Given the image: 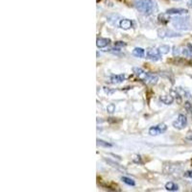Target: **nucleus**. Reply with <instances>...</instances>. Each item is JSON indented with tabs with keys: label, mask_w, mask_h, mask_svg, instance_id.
Wrapping results in <instances>:
<instances>
[{
	"label": "nucleus",
	"mask_w": 192,
	"mask_h": 192,
	"mask_svg": "<svg viewBox=\"0 0 192 192\" xmlns=\"http://www.w3.org/2000/svg\"><path fill=\"white\" fill-rule=\"evenodd\" d=\"M132 70H134L135 74L138 76L140 80H142L145 84L156 85L158 83V80H159L158 75L146 72L145 70L142 69V68H139V67H134L132 68Z\"/></svg>",
	"instance_id": "obj_1"
},
{
	"label": "nucleus",
	"mask_w": 192,
	"mask_h": 192,
	"mask_svg": "<svg viewBox=\"0 0 192 192\" xmlns=\"http://www.w3.org/2000/svg\"><path fill=\"white\" fill-rule=\"evenodd\" d=\"M135 9L145 16H149L154 11V2L152 0H135L134 2Z\"/></svg>",
	"instance_id": "obj_2"
},
{
	"label": "nucleus",
	"mask_w": 192,
	"mask_h": 192,
	"mask_svg": "<svg viewBox=\"0 0 192 192\" xmlns=\"http://www.w3.org/2000/svg\"><path fill=\"white\" fill-rule=\"evenodd\" d=\"M161 53L159 52V50L157 48H149L146 52V56L149 59V60L153 61V62H157L159 61L161 59Z\"/></svg>",
	"instance_id": "obj_3"
},
{
	"label": "nucleus",
	"mask_w": 192,
	"mask_h": 192,
	"mask_svg": "<svg viewBox=\"0 0 192 192\" xmlns=\"http://www.w3.org/2000/svg\"><path fill=\"white\" fill-rule=\"evenodd\" d=\"M186 125H187V119H186V116L184 115V114H179L177 119L173 122V127L178 130L184 129Z\"/></svg>",
	"instance_id": "obj_4"
},
{
	"label": "nucleus",
	"mask_w": 192,
	"mask_h": 192,
	"mask_svg": "<svg viewBox=\"0 0 192 192\" xmlns=\"http://www.w3.org/2000/svg\"><path fill=\"white\" fill-rule=\"evenodd\" d=\"M159 38H172V36H181V34L175 33L173 31L168 30H159Z\"/></svg>",
	"instance_id": "obj_5"
},
{
	"label": "nucleus",
	"mask_w": 192,
	"mask_h": 192,
	"mask_svg": "<svg viewBox=\"0 0 192 192\" xmlns=\"http://www.w3.org/2000/svg\"><path fill=\"white\" fill-rule=\"evenodd\" d=\"M125 79H126L125 74H118V75H112L109 81H111V83L112 84H119V83H122Z\"/></svg>",
	"instance_id": "obj_6"
},
{
	"label": "nucleus",
	"mask_w": 192,
	"mask_h": 192,
	"mask_svg": "<svg viewBox=\"0 0 192 192\" xmlns=\"http://www.w3.org/2000/svg\"><path fill=\"white\" fill-rule=\"evenodd\" d=\"M167 15H186L187 13V10L185 9H169V10L166 11Z\"/></svg>",
	"instance_id": "obj_7"
},
{
	"label": "nucleus",
	"mask_w": 192,
	"mask_h": 192,
	"mask_svg": "<svg viewBox=\"0 0 192 192\" xmlns=\"http://www.w3.org/2000/svg\"><path fill=\"white\" fill-rule=\"evenodd\" d=\"M132 22L130 19H127V18H124V19H121L119 22V27L121 29H124V30H128L132 28Z\"/></svg>",
	"instance_id": "obj_8"
},
{
	"label": "nucleus",
	"mask_w": 192,
	"mask_h": 192,
	"mask_svg": "<svg viewBox=\"0 0 192 192\" xmlns=\"http://www.w3.org/2000/svg\"><path fill=\"white\" fill-rule=\"evenodd\" d=\"M109 42H111V40H109V39L100 38V39H97V42H96V45H97L98 48H105L109 44Z\"/></svg>",
	"instance_id": "obj_9"
},
{
	"label": "nucleus",
	"mask_w": 192,
	"mask_h": 192,
	"mask_svg": "<svg viewBox=\"0 0 192 192\" xmlns=\"http://www.w3.org/2000/svg\"><path fill=\"white\" fill-rule=\"evenodd\" d=\"M159 100L165 105H171L174 102V97H173L172 95H163V96H161Z\"/></svg>",
	"instance_id": "obj_10"
},
{
	"label": "nucleus",
	"mask_w": 192,
	"mask_h": 192,
	"mask_svg": "<svg viewBox=\"0 0 192 192\" xmlns=\"http://www.w3.org/2000/svg\"><path fill=\"white\" fill-rule=\"evenodd\" d=\"M132 55L136 58H143L145 56V51H144L143 48L136 47L132 50Z\"/></svg>",
	"instance_id": "obj_11"
},
{
	"label": "nucleus",
	"mask_w": 192,
	"mask_h": 192,
	"mask_svg": "<svg viewBox=\"0 0 192 192\" xmlns=\"http://www.w3.org/2000/svg\"><path fill=\"white\" fill-rule=\"evenodd\" d=\"M105 161H106L107 163H109V165L111 166H112V167H114V168H116L117 170H120V171H126V169L124 168V167H122L121 165H119L118 163H116V162H114V161H112V159H105Z\"/></svg>",
	"instance_id": "obj_12"
},
{
	"label": "nucleus",
	"mask_w": 192,
	"mask_h": 192,
	"mask_svg": "<svg viewBox=\"0 0 192 192\" xmlns=\"http://www.w3.org/2000/svg\"><path fill=\"white\" fill-rule=\"evenodd\" d=\"M165 189L167 191H178L179 190V186H178V185H176L175 182H169L165 185Z\"/></svg>",
	"instance_id": "obj_13"
},
{
	"label": "nucleus",
	"mask_w": 192,
	"mask_h": 192,
	"mask_svg": "<svg viewBox=\"0 0 192 192\" xmlns=\"http://www.w3.org/2000/svg\"><path fill=\"white\" fill-rule=\"evenodd\" d=\"M121 181L123 182H125V184L128 185H132V186H135V181L132 180V179H130V178H128V177H121Z\"/></svg>",
	"instance_id": "obj_14"
},
{
	"label": "nucleus",
	"mask_w": 192,
	"mask_h": 192,
	"mask_svg": "<svg viewBox=\"0 0 192 192\" xmlns=\"http://www.w3.org/2000/svg\"><path fill=\"white\" fill-rule=\"evenodd\" d=\"M97 145L101 146V147H105V148H109L112 147V144L107 142V141L102 140V139H97Z\"/></svg>",
	"instance_id": "obj_15"
},
{
	"label": "nucleus",
	"mask_w": 192,
	"mask_h": 192,
	"mask_svg": "<svg viewBox=\"0 0 192 192\" xmlns=\"http://www.w3.org/2000/svg\"><path fill=\"white\" fill-rule=\"evenodd\" d=\"M159 134H161V132H159V130L158 126L151 127L149 129V135H158Z\"/></svg>",
	"instance_id": "obj_16"
},
{
	"label": "nucleus",
	"mask_w": 192,
	"mask_h": 192,
	"mask_svg": "<svg viewBox=\"0 0 192 192\" xmlns=\"http://www.w3.org/2000/svg\"><path fill=\"white\" fill-rule=\"evenodd\" d=\"M159 50L162 55L167 54V53H169V51H170V46H169V45H161V46L159 48Z\"/></svg>",
	"instance_id": "obj_17"
},
{
	"label": "nucleus",
	"mask_w": 192,
	"mask_h": 192,
	"mask_svg": "<svg viewBox=\"0 0 192 192\" xmlns=\"http://www.w3.org/2000/svg\"><path fill=\"white\" fill-rule=\"evenodd\" d=\"M164 16H165V15H164V13H162V15H159V21H161V22H162V23L166 24L167 22H169V19H170V18H169V17L164 18Z\"/></svg>",
	"instance_id": "obj_18"
},
{
	"label": "nucleus",
	"mask_w": 192,
	"mask_h": 192,
	"mask_svg": "<svg viewBox=\"0 0 192 192\" xmlns=\"http://www.w3.org/2000/svg\"><path fill=\"white\" fill-rule=\"evenodd\" d=\"M107 111H108V112H109V113L114 112H115V106H114L113 104H109V105H108V107H107Z\"/></svg>",
	"instance_id": "obj_19"
},
{
	"label": "nucleus",
	"mask_w": 192,
	"mask_h": 192,
	"mask_svg": "<svg viewBox=\"0 0 192 192\" xmlns=\"http://www.w3.org/2000/svg\"><path fill=\"white\" fill-rule=\"evenodd\" d=\"M132 161H134V162H135V163H142L140 156H138V155L134 156V158H132Z\"/></svg>",
	"instance_id": "obj_20"
},
{
	"label": "nucleus",
	"mask_w": 192,
	"mask_h": 192,
	"mask_svg": "<svg viewBox=\"0 0 192 192\" xmlns=\"http://www.w3.org/2000/svg\"><path fill=\"white\" fill-rule=\"evenodd\" d=\"M114 46L115 47H123V46H126V43L123 42H116L114 43Z\"/></svg>",
	"instance_id": "obj_21"
},
{
	"label": "nucleus",
	"mask_w": 192,
	"mask_h": 192,
	"mask_svg": "<svg viewBox=\"0 0 192 192\" xmlns=\"http://www.w3.org/2000/svg\"><path fill=\"white\" fill-rule=\"evenodd\" d=\"M184 176L185 177V178H189V179H192V171H186V172H185L184 173Z\"/></svg>",
	"instance_id": "obj_22"
},
{
	"label": "nucleus",
	"mask_w": 192,
	"mask_h": 192,
	"mask_svg": "<svg viewBox=\"0 0 192 192\" xmlns=\"http://www.w3.org/2000/svg\"><path fill=\"white\" fill-rule=\"evenodd\" d=\"M175 1H177V0H175Z\"/></svg>",
	"instance_id": "obj_23"
}]
</instances>
